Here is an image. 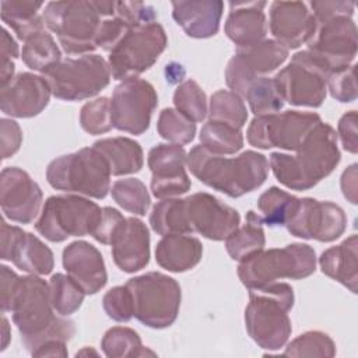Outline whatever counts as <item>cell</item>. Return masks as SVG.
<instances>
[{"label": "cell", "mask_w": 358, "mask_h": 358, "mask_svg": "<svg viewBox=\"0 0 358 358\" xmlns=\"http://www.w3.org/2000/svg\"><path fill=\"white\" fill-rule=\"evenodd\" d=\"M355 67L351 64L345 69L333 71L327 77V88L330 95L340 102H352L357 99V81H355Z\"/></svg>", "instance_id": "7dc6e473"}, {"label": "cell", "mask_w": 358, "mask_h": 358, "mask_svg": "<svg viewBox=\"0 0 358 358\" xmlns=\"http://www.w3.org/2000/svg\"><path fill=\"white\" fill-rule=\"evenodd\" d=\"M158 134L172 144H187L194 138L196 123L173 108L161 110L157 122Z\"/></svg>", "instance_id": "7bdbcfd3"}, {"label": "cell", "mask_w": 358, "mask_h": 358, "mask_svg": "<svg viewBox=\"0 0 358 358\" xmlns=\"http://www.w3.org/2000/svg\"><path fill=\"white\" fill-rule=\"evenodd\" d=\"M158 103L155 88L143 78L122 81L110 99V117L115 129L130 134L144 133Z\"/></svg>", "instance_id": "9a60e30c"}, {"label": "cell", "mask_w": 358, "mask_h": 358, "mask_svg": "<svg viewBox=\"0 0 358 358\" xmlns=\"http://www.w3.org/2000/svg\"><path fill=\"white\" fill-rule=\"evenodd\" d=\"M45 25L56 34L67 55H88L96 49L95 36L102 17L92 1H49L43 10Z\"/></svg>", "instance_id": "52a82bcc"}, {"label": "cell", "mask_w": 358, "mask_h": 358, "mask_svg": "<svg viewBox=\"0 0 358 358\" xmlns=\"http://www.w3.org/2000/svg\"><path fill=\"white\" fill-rule=\"evenodd\" d=\"M133 299V316L151 329L171 326L180 308V287L178 281L159 271L130 278L124 284Z\"/></svg>", "instance_id": "9c48e42d"}, {"label": "cell", "mask_w": 358, "mask_h": 358, "mask_svg": "<svg viewBox=\"0 0 358 358\" xmlns=\"http://www.w3.org/2000/svg\"><path fill=\"white\" fill-rule=\"evenodd\" d=\"M52 91L43 76L18 73L0 91L1 112L13 117H32L49 103Z\"/></svg>", "instance_id": "7402d4cb"}, {"label": "cell", "mask_w": 358, "mask_h": 358, "mask_svg": "<svg viewBox=\"0 0 358 358\" xmlns=\"http://www.w3.org/2000/svg\"><path fill=\"white\" fill-rule=\"evenodd\" d=\"M200 145L214 154H235L243 147V134L241 129L231 124L208 120L199 134Z\"/></svg>", "instance_id": "836d02e7"}, {"label": "cell", "mask_w": 358, "mask_h": 358, "mask_svg": "<svg viewBox=\"0 0 358 358\" xmlns=\"http://www.w3.org/2000/svg\"><path fill=\"white\" fill-rule=\"evenodd\" d=\"M203 255L201 242L186 234H168L157 243V263L172 273H183L199 264Z\"/></svg>", "instance_id": "83f0119b"}, {"label": "cell", "mask_w": 358, "mask_h": 358, "mask_svg": "<svg viewBox=\"0 0 358 358\" xmlns=\"http://www.w3.org/2000/svg\"><path fill=\"white\" fill-rule=\"evenodd\" d=\"M106 315L116 322H129L133 317V299L126 285L110 288L102 299Z\"/></svg>", "instance_id": "bcb514c9"}, {"label": "cell", "mask_w": 358, "mask_h": 358, "mask_svg": "<svg viewBox=\"0 0 358 358\" xmlns=\"http://www.w3.org/2000/svg\"><path fill=\"white\" fill-rule=\"evenodd\" d=\"M207 115L208 120L227 123L241 130L248 120V110L243 99L228 90H218L211 95Z\"/></svg>", "instance_id": "f35d334b"}, {"label": "cell", "mask_w": 358, "mask_h": 358, "mask_svg": "<svg viewBox=\"0 0 358 358\" xmlns=\"http://www.w3.org/2000/svg\"><path fill=\"white\" fill-rule=\"evenodd\" d=\"M316 270V253L306 243H291L284 248L262 249L243 259L238 277L248 288L271 284L280 278L302 280Z\"/></svg>", "instance_id": "8992f818"}, {"label": "cell", "mask_w": 358, "mask_h": 358, "mask_svg": "<svg viewBox=\"0 0 358 358\" xmlns=\"http://www.w3.org/2000/svg\"><path fill=\"white\" fill-rule=\"evenodd\" d=\"M0 7L3 22H6L15 32L18 39L25 42L35 34L45 31V21L39 14L43 3L28 0H3Z\"/></svg>", "instance_id": "4dcf8cb0"}, {"label": "cell", "mask_w": 358, "mask_h": 358, "mask_svg": "<svg viewBox=\"0 0 358 358\" xmlns=\"http://www.w3.org/2000/svg\"><path fill=\"white\" fill-rule=\"evenodd\" d=\"M282 355L287 357H324L331 358L336 355L334 341L323 331H306L294 338Z\"/></svg>", "instance_id": "ee69618b"}, {"label": "cell", "mask_w": 358, "mask_h": 358, "mask_svg": "<svg viewBox=\"0 0 358 358\" xmlns=\"http://www.w3.org/2000/svg\"><path fill=\"white\" fill-rule=\"evenodd\" d=\"M322 271L357 294L358 284V236L350 235L340 245L326 249L319 257Z\"/></svg>", "instance_id": "f1b7e54d"}, {"label": "cell", "mask_w": 358, "mask_h": 358, "mask_svg": "<svg viewBox=\"0 0 358 358\" xmlns=\"http://www.w3.org/2000/svg\"><path fill=\"white\" fill-rule=\"evenodd\" d=\"M130 28L131 27L117 15L102 20L95 36V46L110 52Z\"/></svg>", "instance_id": "c3c4849f"}, {"label": "cell", "mask_w": 358, "mask_h": 358, "mask_svg": "<svg viewBox=\"0 0 358 358\" xmlns=\"http://www.w3.org/2000/svg\"><path fill=\"white\" fill-rule=\"evenodd\" d=\"M308 52L329 74L351 66L357 55V25L351 17H333L316 21V28L306 42Z\"/></svg>", "instance_id": "5bb4252c"}, {"label": "cell", "mask_w": 358, "mask_h": 358, "mask_svg": "<svg viewBox=\"0 0 358 358\" xmlns=\"http://www.w3.org/2000/svg\"><path fill=\"white\" fill-rule=\"evenodd\" d=\"M15 64L13 60H1L0 63V87H6L15 76H14Z\"/></svg>", "instance_id": "91938a15"}, {"label": "cell", "mask_w": 358, "mask_h": 358, "mask_svg": "<svg viewBox=\"0 0 358 358\" xmlns=\"http://www.w3.org/2000/svg\"><path fill=\"white\" fill-rule=\"evenodd\" d=\"M22 143V131L18 123L13 119L3 117L0 120V145L1 158L7 159L14 155Z\"/></svg>", "instance_id": "f5cc1de1"}, {"label": "cell", "mask_w": 358, "mask_h": 358, "mask_svg": "<svg viewBox=\"0 0 358 358\" xmlns=\"http://www.w3.org/2000/svg\"><path fill=\"white\" fill-rule=\"evenodd\" d=\"M124 218L126 217H123L116 208L103 207L101 222L91 236L103 245H110L115 234L117 232V229L122 225V222L124 221Z\"/></svg>", "instance_id": "f907efd6"}, {"label": "cell", "mask_w": 358, "mask_h": 358, "mask_svg": "<svg viewBox=\"0 0 358 358\" xmlns=\"http://www.w3.org/2000/svg\"><path fill=\"white\" fill-rule=\"evenodd\" d=\"M150 225L158 235L189 234L183 199L169 197L158 201L150 214Z\"/></svg>", "instance_id": "e575fe53"}, {"label": "cell", "mask_w": 358, "mask_h": 358, "mask_svg": "<svg viewBox=\"0 0 358 358\" xmlns=\"http://www.w3.org/2000/svg\"><path fill=\"white\" fill-rule=\"evenodd\" d=\"M357 122V110H350L340 117L337 126V137H340L343 148L351 154H357L358 151Z\"/></svg>", "instance_id": "db71d44e"}, {"label": "cell", "mask_w": 358, "mask_h": 358, "mask_svg": "<svg viewBox=\"0 0 358 358\" xmlns=\"http://www.w3.org/2000/svg\"><path fill=\"white\" fill-rule=\"evenodd\" d=\"M66 343L60 340H50L39 345L31 355L32 357H67Z\"/></svg>", "instance_id": "6f0895ef"}, {"label": "cell", "mask_w": 358, "mask_h": 358, "mask_svg": "<svg viewBox=\"0 0 358 358\" xmlns=\"http://www.w3.org/2000/svg\"><path fill=\"white\" fill-rule=\"evenodd\" d=\"M102 218V208L80 194L50 196L41 211L35 229L50 242L69 236L92 235Z\"/></svg>", "instance_id": "ba28073f"}, {"label": "cell", "mask_w": 358, "mask_h": 358, "mask_svg": "<svg viewBox=\"0 0 358 358\" xmlns=\"http://www.w3.org/2000/svg\"><path fill=\"white\" fill-rule=\"evenodd\" d=\"M80 124L90 134H103L109 131L112 124L110 99L106 96L87 102L80 110Z\"/></svg>", "instance_id": "f6af8a7d"}, {"label": "cell", "mask_w": 358, "mask_h": 358, "mask_svg": "<svg viewBox=\"0 0 358 358\" xmlns=\"http://www.w3.org/2000/svg\"><path fill=\"white\" fill-rule=\"evenodd\" d=\"M168 38L157 21L131 27L109 52L108 64L113 80L137 78L148 70L165 50Z\"/></svg>", "instance_id": "8fae6325"}, {"label": "cell", "mask_w": 358, "mask_h": 358, "mask_svg": "<svg viewBox=\"0 0 358 358\" xmlns=\"http://www.w3.org/2000/svg\"><path fill=\"white\" fill-rule=\"evenodd\" d=\"M294 305V289L287 282H271L249 288L245 326L250 338L264 350H280L291 336L288 312Z\"/></svg>", "instance_id": "277c9868"}, {"label": "cell", "mask_w": 358, "mask_h": 358, "mask_svg": "<svg viewBox=\"0 0 358 358\" xmlns=\"http://www.w3.org/2000/svg\"><path fill=\"white\" fill-rule=\"evenodd\" d=\"M296 200L298 197L294 194L271 186L262 193L257 200V208L262 213V222L268 227H284L291 217Z\"/></svg>", "instance_id": "74e56055"}, {"label": "cell", "mask_w": 358, "mask_h": 358, "mask_svg": "<svg viewBox=\"0 0 358 358\" xmlns=\"http://www.w3.org/2000/svg\"><path fill=\"white\" fill-rule=\"evenodd\" d=\"M115 15L124 20L130 27L154 22L157 18L155 8L141 1H116Z\"/></svg>", "instance_id": "681fc988"}, {"label": "cell", "mask_w": 358, "mask_h": 358, "mask_svg": "<svg viewBox=\"0 0 358 358\" xmlns=\"http://www.w3.org/2000/svg\"><path fill=\"white\" fill-rule=\"evenodd\" d=\"M186 151L180 144H157L148 152L147 164L152 173L151 192L157 199L185 194L192 182L186 172Z\"/></svg>", "instance_id": "44dd1931"}, {"label": "cell", "mask_w": 358, "mask_h": 358, "mask_svg": "<svg viewBox=\"0 0 358 358\" xmlns=\"http://www.w3.org/2000/svg\"><path fill=\"white\" fill-rule=\"evenodd\" d=\"M312 14L316 21L329 20L333 17H352L355 4L352 1L341 0H323V1H310Z\"/></svg>", "instance_id": "816d5d0a"}, {"label": "cell", "mask_w": 358, "mask_h": 358, "mask_svg": "<svg viewBox=\"0 0 358 358\" xmlns=\"http://www.w3.org/2000/svg\"><path fill=\"white\" fill-rule=\"evenodd\" d=\"M1 60H14L20 55V48L14 38L7 32L6 28L1 29Z\"/></svg>", "instance_id": "680465c9"}, {"label": "cell", "mask_w": 358, "mask_h": 358, "mask_svg": "<svg viewBox=\"0 0 358 358\" xmlns=\"http://www.w3.org/2000/svg\"><path fill=\"white\" fill-rule=\"evenodd\" d=\"M106 159L115 176L136 173L143 168L144 154L141 145L129 137H108L96 140L92 145Z\"/></svg>", "instance_id": "f546056e"}, {"label": "cell", "mask_w": 358, "mask_h": 358, "mask_svg": "<svg viewBox=\"0 0 358 358\" xmlns=\"http://www.w3.org/2000/svg\"><path fill=\"white\" fill-rule=\"evenodd\" d=\"M0 271H1V299H0V305H1V312L6 313V312L13 310V305H14L15 296L18 294L22 277H20L15 271H13L6 264H1Z\"/></svg>", "instance_id": "11a10c76"}, {"label": "cell", "mask_w": 358, "mask_h": 358, "mask_svg": "<svg viewBox=\"0 0 358 358\" xmlns=\"http://www.w3.org/2000/svg\"><path fill=\"white\" fill-rule=\"evenodd\" d=\"M262 224L260 214L248 211L246 222L242 227H238L225 239V248L231 259L242 262L264 248L266 236Z\"/></svg>", "instance_id": "1f68e13d"}, {"label": "cell", "mask_w": 358, "mask_h": 358, "mask_svg": "<svg viewBox=\"0 0 358 358\" xmlns=\"http://www.w3.org/2000/svg\"><path fill=\"white\" fill-rule=\"evenodd\" d=\"M336 130L320 122L295 150L273 152L268 166L277 180L292 190H308L329 176L340 162Z\"/></svg>", "instance_id": "6da1fadb"}, {"label": "cell", "mask_w": 358, "mask_h": 358, "mask_svg": "<svg viewBox=\"0 0 358 358\" xmlns=\"http://www.w3.org/2000/svg\"><path fill=\"white\" fill-rule=\"evenodd\" d=\"M110 245L113 262L124 273H136L150 262L148 228L136 217L124 218Z\"/></svg>", "instance_id": "d4e9b609"}, {"label": "cell", "mask_w": 358, "mask_h": 358, "mask_svg": "<svg viewBox=\"0 0 358 358\" xmlns=\"http://www.w3.org/2000/svg\"><path fill=\"white\" fill-rule=\"evenodd\" d=\"M112 199L126 211L134 215H145L151 197L145 185L137 178L119 179L112 185Z\"/></svg>", "instance_id": "ab89813d"}, {"label": "cell", "mask_w": 358, "mask_h": 358, "mask_svg": "<svg viewBox=\"0 0 358 358\" xmlns=\"http://www.w3.org/2000/svg\"><path fill=\"white\" fill-rule=\"evenodd\" d=\"M11 312L21 341L29 354L50 340L67 343L76 333L73 320L55 315L49 284L35 274L22 277Z\"/></svg>", "instance_id": "3957f363"}, {"label": "cell", "mask_w": 358, "mask_h": 358, "mask_svg": "<svg viewBox=\"0 0 358 358\" xmlns=\"http://www.w3.org/2000/svg\"><path fill=\"white\" fill-rule=\"evenodd\" d=\"M175 109L193 123L204 120L208 112L207 96L201 87L192 78L183 81L173 92Z\"/></svg>", "instance_id": "60d3db41"}, {"label": "cell", "mask_w": 358, "mask_h": 358, "mask_svg": "<svg viewBox=\"0 0 358 358\" xmlns=\"http://www.w3.org/2000/svg\"><path fill=\"white\" fill-rule=\"evenodd\" d=\"M95 355V357H98L99 354L95 351V350H92V348H88V347H85V348H83L81 351H78L77 354H76V357H81V355Z\"/></svg>", "instance_id": "6125c7cd"}, {"label": "cell", "mask_w": 358, "mask_h": 358, "mask_svg": "<svg viewBox=\"0 0 358 358\" xmlns=\"http://www.w3.org/2000/svg\"><path fill=\"white\" fill-rule=\"evenodd\" d=\"M329 71L308 50L298 52L274 77L281 99L295 106L319 108L327 91Z\"/></svg>", "instance_id": "7c38bea8"}, {"label": "cell", "mask_w": 358, "mask_h": 358, "mask_svg": "<svg viewBox=\"0 0 358 358\" xmlns=\"http://www.w3.org/2000/svg\"><path fill=\"white\" fill-rule=\"evenodd\" d=\"M284 227L296 238L331 242L345 231L347 215L338 204L303 197L296 200Z\"/></svg>", "instance_id": "e0dca14e"}, {"label": "cell", "mask_w": 358, "mask_h": 358, "mask_svg": "<svg viewBox=\"0 0 358 358\" xmlns=\"http://www.w3.org/2000/svg\"><path fill=\"white\" fill-rule=\"evenodd\" d=\"M110 169L94 147L55 158L46 168V179L56 190L103 199L110 190Z\"/></svg>", "instance_id": "5b68a950"}, {"label": "cell", "mask_w": 358, "mask_h": 358, "mask_svg": "<svg viewBox=\"0 0 358 358\" xmlns=\"http://www.w3.org/2000/svg\"><path fill=\"white\" fill-rule=\"evenodd\" d=\"M189 234L225 241L241 224L239 213L210 193L199 192L183 199Z\"/></svg>", "instance_id": "ac0fdd59"}, {"label": "cell", "mask_w": 358, "mask_h": 358, "mask_svg": "<svg viewBox=\"0 0 358 358\" xmlns=\"http://www.w3.org/2000/svg\"><path fill=\"white\" fill-rule=\"evenodd\" d=\"M62 262L67 274L83 287L85 294H96L105 287L108 274L103 257L90 242L74 241L67 245Z\"/></svg>", "instance_id": "cb8c5ba5"}, {"label": "cell", "mask_w": 358, "mask_h": 358, "mask_svg": "<svg viewBox=\"0 0 358 358\" xmlns=\"http://www.w3.org/2000/svg\"><path fill=\"white\" fill-rule=\"evenodd\" d=\"M52 95L63 101H81L108 87L112 74L108 62L95 53L62 59L43 74Z\"/></svg>", "instance_id": "30bf717a"}, {"label": "cell", "mask_w": 358, "mask_h": 358, "mask_svg": "<svg viewBox=\"0 0 358 358\" xmlns=\"http://www.w3.org/2000/svg\"><path fill=\"white\" fill-rule=\"evenodd\" d=\"M357 164L350 165L341 175V190L344 197L351 203L357 204V192H358V173H357Z\"/></svg>", "instance_id": "9f6ffc18"}, {"label": "cell", "mask_w": 358, "mask_h": 358, "mask_svg": "<svg viewBox=\"0 0 358 358\" xmlns=\"http://www.w3.org/2000/svg\"><path fill=\"white\" fill-rule=\"evenodd\" d=\"M101 348L103 354L109 358L155 355V352L143 347L141 338L137 331L123 326L110 327L102 337Z\"/></svg>", "instance_id": "8d00e7d4"}, {"label": "cell", "mask_w": 358, "mask_h": 358, "mask_svg": "<svg viewBox=\"0 0 358 358\" xmlns=\"http://www.w3.org/2000/svg\"><path fill=\"white\" fill-rule=\"evenodd\" d=\"M49 294L52 306L60 316H70L78 310L87 295L77 281L63 273H56L50 277Z\"/></svg>", "instance_id": "d590c367"}, {"label": "cell", "mask_w": 358, "mask_h": 358, "mask_svg": "<svg viewBox=\"0 0 358 358\" xmlns=\"http://www.w3.org/2000/svg\"><path fill=\"white\" fill-rule=\"evenodd\" d=\"M320 122L317 113L299 110L255 116L248 127L246 138L250 145L260 150L277 147L295 151Z\"/></svg>", "instance_id": "4fadbf2b"}, {"label": "cell", "mask_w": 358, "mask_h": 358, "mask_svg": "<svg viewBox=\"0 0 358 358\" xmlns=\"http://www.w3.org/2000/svg\"><path fill=\"white\" fill-rule=\"evenodd\" d=\"M268 27L275 41L289 50L310 39L316 28V20L302 1H273Z\"/></svg>", "instance_id": "603a6c76"}, {"label": "cell", "mask_w": 358, "mask_h": 358, "mask_svg": "<svg viewBox=\"0 0 358 358\" xmlns=\"http://www.w3.org/2000/svg\"><path fill=\"white\" fill-rule=\"evenodd\" d=\"M1 259L11 262L20 270L45 275L53 270V252L34 234L22 231L1 220L0 229Z\"/></svg>", "instance_id": "ffe728a7"}, {"label": "cell", "mask_w": 358, "mask_h": 358, "mask_svg": "<svg viewBox=\"0 0 358 358\" xmlns=\"http://www.w3.org/2000/svg\"><path fill=\"white\" fill-rule=\"evenodd\" d=\"M224 3L220 0L172 1V17L190 38L214 36L220 29Z\"/></svg>", "instance_id": "484cf974"}, {"label": "cell", "mask_w": 358, "mask_h": 358, "mask_svg": "<svg viewBox=\"0 0 358 358\" xmlns=\"http://www.w3.org/2000/svg\"><path fill=\"white\" fill-rule=\"evenodd\" d=\"M21 59L27 67L43 74L62 60V52L53 36L49 32L42 31L25 41L21 50Z\"/></svg>", "instance_id": "d6a6232c"}, {"label": "cell", "mask_w": 358, "mask_h": 358, "mask_svg": "<svg viewBox=\"0 0 358 358\" xmlns=\"http://www.w3.org/2000/svg\"><path fill=\"white\" fill-rule=\"evenodd\" d=\"M266 1H231V11L225 21L227 36L238 46L246 48L264 41L267 22Z\"/></svg>", "instance_id": "4316f807"}, {"label": "cell", "mask_w": 358, "mask_h": 358, "mask_svg": "<svg viewBox=\"0 0 358 358\" xmlns=\"http://www.w3.org/2000/svg\"><path fill=\"white\" fill-rule=\"evenodd\" d=\"M186 165L201 183L234 199L260 187L270 169L267 158L260 152L248 150L227 158L210 152L203 145L189 151Z\"/></svg>", "instance_id": "7a4b0ae2"}, {"label": "cell", "mask_w": 358, "mask_h": 358, "mask_svg": "<svg viewBox=\"0 0 358 358\" xmlns=\"http://www.w3.org/2000/svg\"><path fill=\"white\" fill-rule=\"evenodd\" d=\"M243 98H246L249 108L255 116L275 113L284 105V101L277 92L273 78L267 76L255 80L248 87Z\"/></svg>", "instance_id": "b9f144b4"}, {"label": "cell", "mask_w": 358, "mask_h": 358, "mask_svg": "<svg viewBox=\"0 0 358 358\" xmlns=\"http://www.w3.org/2000/svg\"><path fill=\"white\" fill-rule=\"evenodd\" d=\"M39 185L21 168L7 166L0 175V206L4 217L20 224H31L42 207Z\"/></svg>", "instance_id": "d6986e66"}, {"label": "cell", "mask_w": 358, "mask_h": 358, "mask_svg": "<svg viewBox=\"0 0 358 358\" xmlns=\"http://www.w3.org/2000/svg\"><path fill=\"white\" fill-rule=\"evenodd\" d=\"M1 324H3V344H1V351H4L7 348V344H8V340H10V324H8V320L3 316L1 319Z\"/></svg>", "instance_id": "94428289"}, {"label": "cell", "mask_w": 358, "mask_h": 358, "mask_svg": "<svg viewBox=\"0 0 358 358\" xmlns=\"http://www.w3.org/2000/svg\"><path fill=\"white\" fill-rule=\"evenodd\" d=\"M288 57V49L275 39H264L256 45L238 48L225 69V81L241 98L257 78L278 69Z\"/></svg>", "instance_id": "2e32d148"}]
</instances>
